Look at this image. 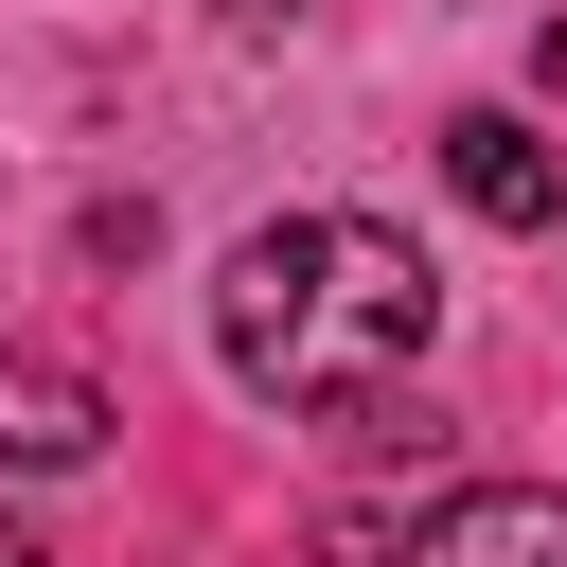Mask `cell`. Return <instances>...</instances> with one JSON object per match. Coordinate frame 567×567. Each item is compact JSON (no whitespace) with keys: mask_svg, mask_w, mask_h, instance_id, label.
I'll return each instance as SVG.
<instances>
[{"mask_svg":"<svg viewBox=\"0 0 567 567\" xmlns=\"http://www.w3.org/2000/svg\"><path fill=\"white\" fill-rule=\"evenodd\" d=\"M425 319H443V284H425V248H390L372 213H284V230H248L230 266H213V354H230V390H266V408H390L408 390V354H425Z\"/></svg>","mask_w":567,"mask_h":567,"instance_id":"cell-1","label":"cell"},{"mask_svg":"<svg viewBox=\"0 0 567 567\" xmlns=\"http://www.w3.org/2000/svg\"><path fill=\"white\" fill-rule=\"evenodd\" d=\"M230 18H248V35H284V18H301V0H230Z\"/></svg>","mask_w":567,"mask_h":567,"instance_id":"cell-5","label":"cell"},{"mask_svg":"<svg viewBox=\"0 0 567 567\" xmlns=\"http://www.w3.org/2000/svg\"><path fill=\"white\" fill-rule=\"evenodd\" d=\"M390 549H408V567H567V496H549V478H461V496H425Z\"/></svg>","mask_w":567,"mask_h":567,"instance_id":"cell-2","label":"cell"},{"mask_svg":"<svg viewBox=\"0 0 567 567\" xmlns=\"http://www.w3.org/2000/svg\"><path fill=\"white\" fill-rule=\"evenodd\" d=\"M443 177H461V213H496V230H549V213H567V159H549L514 106H461V124H443Z\"/></svg>","mask_w":567,"mask_h":567,"instance_id":"cell-3","label":"cell"},{"mask_svg":"<svg viewBox=\"0 0 567 567\" xmlns=\"http://www.w3.org/2000/svg\"><path fill=\"white\" fill-rule=\"evenodd\" d=\"M89 443H106V390H89L71 354H0V461H18V478H71Z\"/></svg>","mask_w":567,"mask_h":567,"instance_id":"cell-4","label":"cell"},{"mask_svg":"<svg viewBox=\"0 0 567 567\" xmlns=\"http://www.w3.org/2000/svg\"><path fill=\"white\" fill-rule=\"evenodd\" d=\"M0 567H53V549H35V532H18V514H0Z\"/></svg>","mask_w":567,"mask_h":567,"instance_id":"cell-6","label":"cell"}]
</instances>
